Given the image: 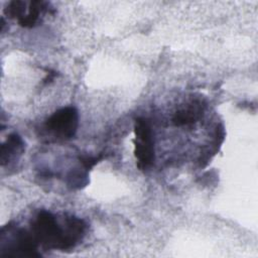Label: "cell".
Here are the masks:
<instances>
[{
  "label": "cell",
  "mask_w": 258,
  "mask_h": 258,
  "mask_svg": "<svg viewBox=\"0 0 258 258\" xmlns=\"http://www.w3.org/2000/svg\"><path fill=\"white\" fill-rule=\"evenodd\" d=\"M27 8L28 3L26 1L15 0L8 3L6 8L4 9V13L9 18H17V20H19L26 14Z\"/></svg>",
  "instance_id": "52a82bcc"
},
{
  "label": "cell",
  "mask_w": 258,
  "mask_h": 258,
  "mask_svg": "<svg viewBox=\"0 0 258 258\" xmlns=\"http://www.w3.org/2000/svg\"><path fill=\"white\" fill-rule=\"evenodd\" d=\"M104 158L103 154H99L98 156H92V155H81L79 156V160L84 166L85 169H90L94 165H96L100 160Z\"/></svg>",
  "instance_id": "ba28073f"
},
{
  "label": "cell",
  "mask_w": 258,
  "mask_h": 258,
  "mask_svg": "<svg viewBox=\"0 0 258 258\" xmlns=\"http://www.w3.org/2000/svg\"><path fill=\"white\" fill-rule=\"evenodd\" d=\"M204 106L202 103L195 102L188 106L176 111L172 117V123L174 126L180 127L196 123L203 115Z\"/></svg>",
  "instance_id": "5b68a950"
},
{
  "label": "cell",
  "mask_w": 258,
  "mask_h": 258,
  "mask_svg": "<svg viewBox=\"0 0 258 258\" xmlns=\"http://www.w3.org/2000/svg\"><path fill=\"white\" fill-rule=\"evenodd\" d=\"M134 154L137 159V166L140 170L150 168L155 160L154 141L152 129L147 119L139 117L134 124Z\"/></svg>",
  "instance_id": "7a4b0ae2"
},
{
  "label": "cell",
  "mask_w": 258,
  "mask_h": 258,
  "mask_svg": "<svg viewBox=\"0 0 258 258\" xmlns=\"http://www.w3.org/2000/svg\"><path fill=\"white\" fill-rule=\"evenodd\" d=\"M55 76H56V73H55L54 71H51V72L47 73V76H46V78L43 80V83H44V84H47V83L51 82V81L55 78Z\"/></svg>",
  "instance_id": "9c48e42d"
},
{
  "label": "cell",
  "mask_w": 258,
  "mask_h": 258,
  "mask_svg": "<svg viewBox=\"0 0 258 258\" xmlns=\"http://www.w3.org/2000/svg\"><path fill=\"white\" fill-rule=\"evenodd\" d=\"M24 152V142L22 138L16 134H10L1 144V165L8 164L11 160L18 159Z\"/></svg>",
  "instance_id": "277c9868"
},
{
  "label": "cell",
  "mask_w": 258,
  "mask_h": 258,
  "mask_svg": "<svg viewBox=\"0 0 258 258\" xmlns=\"http://www.w3.org/2000/svg\"><path fill=\"white\" fill-rule=\"evenodd\" d=\"M48 11V3L45 1H30L28 2V8L26 14L18 20L20 26L25 28H31L39 21L40 16Z\"/></svg>",
  "instance_id": "8992f818"
},
{
  "label": "cell",
  "mask_w": 258,
  "mask_h": 258,
  "mask_svg": "<svg viewBox=\"0 0 258 258\" xmlns=\"http://www.w3.org/2000/svg\"><path fill=\"white\" fill-rule=\"evenodd\" d=\"M86 231L87 224L80 218L67 217L62 228L51 213L42 210L32 221L30 232L37 244L64 251L79 244L85 237Z\"/></svg>",
  "instance_id": "6da1fadb"
},
{
  "label": "cell",
  "mask_w": 258,
  "mask_h": 258,
  "mask_svg": "<svg viewBox=\"0 0 258 258\" xmlns=\"http://www.w3.org/2000/svg\"><path fill=\"white\" fill-rule=\"evenodd\" d=\"M78 125V111L70 106L55 111L48 117L44 123V129L55 140H69L75 136Z\"/></svg>",
  "instance_id": "3957f363"
}]
</instances>
